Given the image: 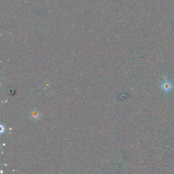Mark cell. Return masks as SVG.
I'll list each match as a JSON object with an SVG mask.
<instances>
[{
    "mask_svg": "<svg viewBox=\"0 0 174 174\" xmlns=\"http://www.w3.org/2000/svg\"><path fill=\"white\" fill-rule=\"evenodd\" d=\"M0 128H1V133H3V132H4V131H5V128H4V127L3 126V124H1V125H0Z\"/></svg>",
    "mask_w": 174,
    "mask_h": 174,
    "instance_id": "obj_3",
    "label": "cell"
},
{
    "mask_svg": "<svg viewBox=\"0 0 174 174\" xmlns=\"http://www.w3.org/2000/svg\"><path fill=\"white\" fill-rule=\"evenodd\" d=\"M161 88L162 89V90H164L165 92L168 93L169 91H171L173 89V84L171 82V81H169V80L165 79L161 85Z\"/></svg>",
    "mask_w": 174,
    "mask_h": 174,
    "instance_id": "obj_1",
    "label": "cell"
},
{
    "mask_svg": "<svg viewBox=\"0 0 174 174\" xmlns=\"http://www.w3.org/2000/svg\"><path fill=\"white\" fill-rule=\"evenodd\" d=\"M29 117L32 120L37 121L41 118V114L37 109H34L29 112Z\"/></svg>",
    "mask_w": 174,
    "mask_h": 174,
    "instance_id": "obj_2",
    "label": "cell"
}]
</instances>
